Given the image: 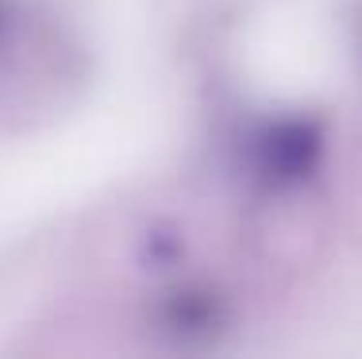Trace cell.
Returning <instances> with one entry per match:
<instances>
[{"label":"cell","mask_w":362,"mask_h":359,"mask_svg":"<svg viewBox=\"0 0 362 359\" xmlns=\"http://www.w3.org/2000/svg\"><path fill=\"white\" fill-rule=\"evenodd\" d=\"M255 174L270 186H300L324 162V132L316 120L286 116L266 124L251 143Z\"/></svg>","instance_id":"6da1fadb"},{"label":"cell","mask_w":362,"mask_h":359,"mask_svg":"<svg viewBox=\"0 0 362 359\" xmlns=\"http://www.w3.org/2000/svg\"><path fill=\"white\" fill-rule=\"evenodd\" d=\"M216 321V309L204 294H177L170 302V329L177 332H204Z\"/></svg>","instance_id":"7a4b0ae2"}]
</instances>
